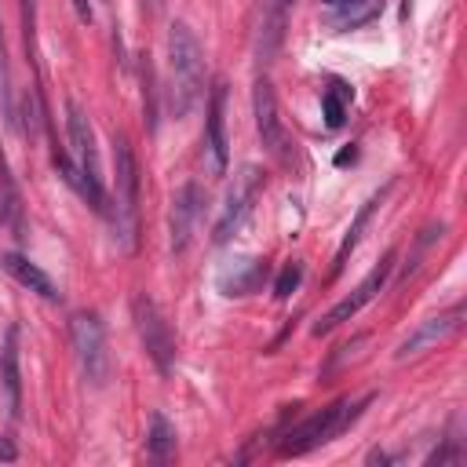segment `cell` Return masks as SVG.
Returning <instances> with one entry per match:
<instances>
[{"label": "cell", "instance_id": "1", "mask_svg": "<svg viewBox=\"0 0 467 467\" xmlns=\"http://www.w3.org/2000/svg\"><path fill=\"white\" fill-rule=\"evenodd\" d=\"M168 69H171V88H168L171 109L175 117H186L204 95V47L186 22H175L168 29Z\"/></svg>", "mask_w": 467, "mask_h": 467}, {"label": "cell", "instance_id": "2", "mask_svg": "<svg viewBox=\"0 0 467 467\" xmlns=\"http://www.w3.org/2000/svg\"><path fill=\"white\" fill-rule=\"evenodd\" d=\"M113 201H109V223L113 237L124 252H135L139 244V164L124 135H113Z\"/></svg>", "mask_w": 467, "mask_h": 467}, {"label": "cell", "instance_id": "3", "mask_svg": "<svg viewBox=\"0 0 467 467\" xmlns=\"http://www.w3.org/2000/svg\"><path fill=\"white\" fill-rule=\"evenodd\" d=\"M66 131H69V146H73V164H77V175H80V186L77 193L99 212L109 219V193H106V182H102V161H99V142H95V128L88 120V113L69 99L66 102Z\"/></svg>", "mask_w": 467, "mask_h": 467}, {"label": "cell", "instance_id": "4", "mask_svg": "<svg viewBox=\"0 0 467 467\" xmlns=\"http://www.w3.org/2000/svg\"><path fill=\"white\" fill-rule=\"evenodd\" d=\"M368 401H372V394H365V398H358V401L339 398V401L317 409L314 416H306L299 427H292V431L285 434V441H281V456H303V452H310V449L332 441L336 434H343V431L365 412Z\"/></svg>", "mask_w": 467, "mask_h": 467}, {"label": "cell", "instance_id": "5", "mask_svg": "<svg viewBox=\"0 0 467 467\" xmlns=\"http://www.w3.org/2000/svg\"><path fill=\"white\" fill-rule=\"evenodd\" d=\"M69 339L77 350V365L91 387L109 379V350H106V325L95 310H77L69 317Z\"/></svg>", "mask_w": 467, "mask_h": 467}, {"label": "cell", "instance_id": "6", "mask_svg": "<svg viewBox=\"0 0 467 467\" xmlns=\"http://www.w3.org/2000/svg\"><path fill=\"white\" fill-rule=\"evenodd\" d=\"M131 321H135V332H139V339H142L150 361L157 365L161 376H168L171 365H175V332H171V325L164 321L161 306H157L150 296H135V299H131Z\"/></svg>", "mask_w": 467, "mask_h": 467}, {"label": "cell", "instance_id": "7", "mask_svg": "<svg viewBox=\"0 0 467 467\" xmlns=\"http://www.w3.org/2000/svg\"><path fill=\"white\" fill-rule=\"evenodd\" d=\"M252 113H255V131H259L266 153L274 161L288 164L292 161V139H288V131H285V124L277 117V95H274V84L266 77H259L252 84Z\"/></svg>", "mask_w": 467, "mask_h": 467}, {"label": "cell", "instance_id": "8", "mask_svg": "<svg viewBox=\"0 0 467 467\" xmlns=\"http://www.w3.org/2000/svg\"><path fill=\"white\" fill-rule=\"evenodd\" d=\"M259 186H263V171H259L255 164H244V168L234 175V182H230V190H226V201H223V212H219L215 230H212V241H215V244H226V241L237 234V226L244 223V215H248V208H252Z\"/></svg>", "mask_w": 467, "mask_h": 467}, {"label": "cell", "instance_id": "9", "mask_svg": "<svg viewBox=\"0 0 467 467\" xmlns=\"http://www.w3.org/2000/svg\"><path fill=\"white\" fill-rule=\"evenodd\" d=\"M390 270H394V252H387V255H383V259H379V263H376V266L365 274V281H361V285H358V288H354L347 299H339V303H336V306H332V310H328V314H325V317H321V321H317L310 332H314V336H325V332L339 328L343 321H350V317H354V314H358L365 303H372V299L383 292V285H387Z\"/></svg>", "mask_w": 467, "mask_h": 467}, {"label": "cell", "instance_id": "10", "mask_svg": "<svg viewBox=\"0 0 467 467\" xmlns=\"http://www.w3.org/2000/svg\"><path fill=\"white\" fill-rule=\"evenodd\" d=\"M201 212H204V190L197 182H182L171 197V208H168V248L171 255H182L197 234V223H201Z\"/></svg>", "mask_w": 467, "mask_h": 467}, {"label": "cell", "instance_id": "11", "mask_svg": "<svg viewBox=\"0 0 467 467\" xmlns=\"http://www.w3.org/2000/svg\"><path fill=\"white\" fill-rule=\"evenodd\" d=\"M460 325H463V303H456V306H449V310H441V314H434V317L420 321V325H416V328L398 343L394 358H398V361H405V358H412V354H420V350H427V347H438V343H441V339H449Z\"/></svg>", "mask_w": 467, "mask_h": 467}, {"label": "cell", "instance_id": "12", "mask_svg": "<svg viewBox=\"0 0 467 467\" xmlns=\"http://www.w3.org/2000/svg\"><path fill=\"white\" fill-rule=\"evenodd\" d=\"M204 150L212 175H223L230 164V139H226V84H215L208 95V120H204Z\"/></svg>", "mask_w": 467, "mask_h": 467}, {"label": "cell", "instance_id": "13", "mask_svg": "<svg viewBox=\"0 0 467 467\" xmlns=\"http://www.w3.org/2000/svg\"><path fill=\"white\" fill-rule=\"evenodd\" d=\"M0 266H4L22 288L36 292L40 299H47V303H58V299H62V292L55 288V281H51L36 263H29L26 255H18V252H4V255H0Z\"/></svg>", "mask_w": 467, "mask_h": 467}, {"label": "cell", "instance_id": "14", "mask_svg": "<svg viewBox=\"0 0 467 467\" xmlns=\"http://www.w3.org/2000/svg\"><path fill=\"white\" fill-rule=\"evenodd\" d=\"M263 277H266V259H237L234 266H226L219 274L215 285L223 296H252V292H259Z\"/></svg>", "mask_w": 467, "mask_h": 467}, {"label": "cell", "instance_id": "15", "mask_svg": "<svg viewBox=\"0 0 467 467\" xmlns=\"http://www.w3.org/2000/svg\"><path fill=\"white\" fill-rule=\"evenodd\" d=\"M383 197H387V186L383 190H376L361 208H358V215H354V223H350V230H347V237L339 241V248H336V259H332V277H339L343 274V266H347V259L354 255V248H358V241H361V234H365V226L372 223V215H376V208L383 204Z\"/></svg>", "mask_w": 467, "mask_h": 467}, {"label": "cell", "instance_id": "16", "mask_svg": "<svg viewBox=\"0 0 467 467\" xmlns=\"http://www.w3.org/2000/svg\"><path fill=\"white\" fill-rule=\"evenodd\" d=\"M0 383L7 394V412L18 416L22 409V379H18V332L7 328L4 332V347H0Z\"/></svg>", "mask_w": 467, "mask_h": 467}, {"label": "cell", "instance_id": "17", "mask_svg": "<svg viewBox=\"0 0 467 467\" xmlns=\"http://www.w3.org/2000/svg\"><path fill=\"white\" fill-rule=\"evenodd\" d=\"M288 7H292V0H263V22H259V58L263 62L274 58V51L285 36Z\"/></svg>", "mask_w": 467, "mask_h": 467}, {"label": "cell", "instance_id": "18", "mask_svg": "<svg viewBox=\"0 0 467 467\" xmlns=\"http://www.w3.org/2000/svg\"><path fill=\"white\" fill-rule=\"evenodd\" d=\"M146 456L153 463H168L175 456V427L164 412H150V431H146Z\"/></svg>", "mask_w": 467, "mask_h": 467}, {"label": "cell", "instance_id": "19", "mask_svg": "<svg viewBox=\"0 0 467 467\" xmlns=\"http://www.w3.org/2000/svg\"><path fill=\"white\" fill-rule=\"evenodd\" d=\"M0 223H11L15 230H22V197L11 179V164L4 157V150H0Z\"/></svg>", "mask_w": 467, "mask_h": 467}, {"label": "cell", "instance_id": "20", "mask_svg": "<svg viewBox=\"0 0 467 467\" xmlns=\"http://www.w3.org/2000/svg\"><path fill=\"white\" fill-rule=\"evenodd\" d=\"M347 102H350V88L339 84V80H332V84L325 88V95H321V113H325V124H328V128H339V124H343Z\"/></svg>", "mask_w": 467, "mask_h": 467}, {"label": "cell", "instance_id": "21", "mask_svg": "<svg viewBox=\"0 0 467 467\" xmlns=\"http://www.w3.org/2000/svg\"><path fill=\"white\" fill-rule=\"evenodd\" d=\"M0 117L15 124V95H11V66H7V44H4V26H0Z\"/></svg>", "mask_w": 467, "mask_h": 467}, {"label": "cell", "instance_id": "22", "mask_svg": "<svg viewBox=\"0 0 467 467\" xmlns=\"http://www.w3.org/2000/svg\"><path fill=\"white\" fill-rule=\"evenodd\" d=\"M372 15H376V0H350V4L339 7L336 26H339V29H358V26L368 22Z\"/></svg>", "mask_w": 467, "mask_h": 467}, {"label": "cell", "instance_id": "23", "mask_svg": "<svg viewBox=\"0 0 467 467\" xmlns=\"http://www.w3.org/2000/svg\"><path fill=\"white\" fill-rule=\"evenodd\" d=\"M299 277H303V263H288V266L277 274V281H274V296H277V299H288V296L299 288Z\"/></svg>", "mask_w": 467, "mask_h": 467}, {"label": "cell", "instance_id": "24", "mask_svg": "<svg viewBox=\"0 0 467 467\" xmlns=\"http://www.w3.org/2000/svg\"><path fill=\"white\" fill-rule=\"evenodd\" d=\"M40 117H44V113H40V106H36V91H26V95H22V135H26V139H33Z\"/></svg>", "mask_w": 467, "mask_h": 467}, {"label": "cell", "instance_id": "25", "mask_svg": "<svg viewBox=\"0 0 467 467\" xmlns=\"http://www.w3.org/2000/svg\"><path fill=\"white\" fill-rule=\"evenodd\" d=\"M0 460H7V463H11V460H18V449H15L7 438H0Z\"/></svg>", "mask_w": 467, "mask_h": 467}, {"label": "cell", "instance_id": "26", "mask_svg": "<svg viewBox=\"0 0 467 467\" xmlns=\"http://www.w3.org/2000/svg\"><path fill=\"white\" fill-rule=\"evenodd\" d=\"M73 7H77V18L80 22H91V4L88 0H73Z\"/></svg>", "mask_w": 467, "mask_h": 467}, {"label": "cell", "instance_id": "27", "mask_svg": "<svg viewBox=\"0 0 467 467\" xmlns=\"http://www.w3.org/2000/svg\"><path fill=\"white\" fill-rule=\"evenodd\" d=\"M26 4V44H29V36H33V0H22Z\"/></svg>", "mask_w": 467, "mask_h": 467}, {"label": "cell", "instance_id": "28", "mask_svg": "<svg viewBox=\"0 0 467 467\" xmlns=\"http://www.w3.org/2000/svg\"><path fill=\"white\" fill-rule=\"evenodd\" d=\"M325 4H332V7H343V4H350V0H325Z\"/></svg>", "mask_w": 467, "mask_h": 467}]
</instances>
